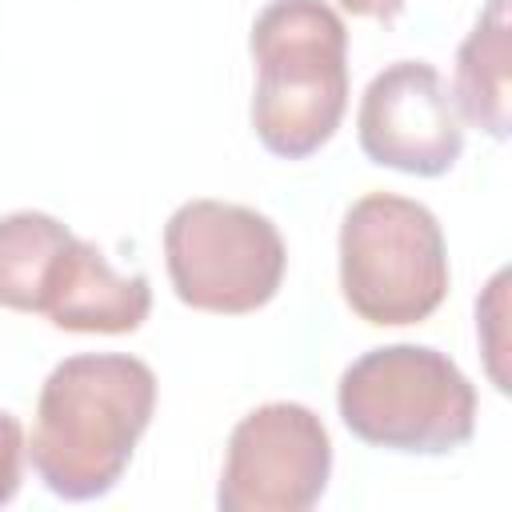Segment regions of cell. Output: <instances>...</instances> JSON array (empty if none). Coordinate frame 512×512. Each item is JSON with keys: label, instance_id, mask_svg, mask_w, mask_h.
I'll use <instances>...</instances> for the list:
<instances>
[{"label": "cell", "instance_id": "6da1fadb", "mask_svg": "<svg viewBox=\"0 0 512 512\" xmlns=\"http://www.w3.org/2000/svg\"><path fill=\"white\" fill-rule=\"evenodd\" d=\"M156 412V376L124 352H84L60 360L36 400L28 456L44 488L60 500L112 492Z\"/></svg>", "mask_w": 512, "mask_h": 512}, {"label": "cell", "instance_id": "7a4b0ae2", "mask_svg": "<svg viewBox=\"0 0 512 512\" xmlns=\"http://www.w3.org/2000/svg\"><path fill=\"white\" fill-rule=\"evenodd\" d=\"M252 128L280 160L332 140L348 108V28L324 0H272L252 24Z\"/></svg>", "mask_w": 512, "mask_h": 512}, {"label": "cell", "instance_id": "3957f363", "mask_svg": "<svg viewBox=\"0 0 512 512\" xmlns=\"http://www.w3.org/2000/svg\"><path fill=\"white\" fill-rule=\"evenodd\" d=\"M336 408L352 436L392 452L444 456L476 432V388L428 344H384L352 360Z\"/></svg>", "mask_w": 512, "mask_h": 512}, {"label": "cell", "instance_id": "277c9868", "mask_svg": "<svg viewBox=\"0 0 512 512\" xmlns=\"http://www.w3.org/2000/svg\"><path fill=\"white\" fill-rule=\"evenodd\" d=\"M340 292L376 328L428 320L448 296L440 220L396 192L360 196L340 224Z\"/></svg>", "mask_w": 512, "mask_h": 512}, {"label": "cell", "instance_id": "5b68a950", "mask_svg": "<svg viewBox=\"0 0 512 512\" xmlns=\"http://www.w3.org/2000/svg\"><path fill=\"white\" fill-rule=\"evenodd\" d=\"M164 264L188 308L244 316L280 292L288 252L264 212L228 200H188L164 224Z\"/></svg>", "mask_w": 512, "mask_h": 512}, {"label": "cell", "instance_id": "8992f818", "mask_svg": "<svg viewBox=\"0 0 512 512\" xmlns=\"http://www.w3.org/2000/svg\"><path fill=\"white\" fill-rule=\"evenodd\" d=\"M332 472L324 420L292 400L252 408L228 436L220 512H308Z\"/></svg>", "mask_w": 512, "mask_h": 512}, {"label": "cell", "instance_id": "52a82bcc", "mask_svg": "<svg viewBox=\"0 0 512 512\" xmlns=\"http://www.w3.org/2000/svg\"><path fill=\"white\" fill-rule=\"evenodd\" d=\"M356 136L372 164L408 176H444L464 152L460 112L428 60H396L368 80Z\"/></svg>", "mask_w": 512, "mask_h": 512}, {"label": "cell", "instance_id": "ba28073f", "mask_svg": "<svg viewBox=\"0 0 512 512\" xmlns=\"http://www.w3.org/2000/svg\"><path fill=\"white\" fill-rule=\"evenodd\" d=\"M40 312L64 332L120 336L136 332L148 320L152 288L144 272L124 276L108 264V256L96 244L68 236L44 276Z\"/></svg>", "mask_w": 512, "mask_h": 512}, {"label": "cell", "instance_id": "9c48e42d", "mask_svg": "<svg viewBox=\"0 0 512 512\" xmlns=\"http://www.w3.org/2000/svg\"><path fill=\"white\" fill-rule=\"evenodd\" d=\"M456 112L488 132L508 136V0H488L456 52Z\"/></svg>", "mask_w": 512, "mask_h": 512}, {"label": "cell", "instance_id": "30bf717a", "mask_svg": "<svg viewBox=\"0 0 512 512\" xmlns=\"http://www.w3.org/2000/svg\"><path fill=\"white\" fill-rule=\"evenodd\" d=\"M68 236V224L48 212L28 208L0 216V308L40 312L44 276Z\"/></svg>", "mask_w": 512, "mask_h": 512}, {"label": "cell", "instance_id": "8fae6325", "mask_svg": "<svg viewBox=\"0 0 512 512\" xmlns=\"http://www.w3.org/2000/svg\"><path fill=\"white\" fill-rule=\"evenodd\" d=\"M24 424L12 412H0V504H8L20 492V472H24Z\"/></svg>", "mask_w": 512, "mask_h": 512}, {"label": "cell", "instance_id": "7c38bea8", "mask_svg": "<svg viewBox=\"0 0 512 512\" xmlns=\"http://www.w3.org/2000/svg\"><path fill=\"white\" fill-rule=\"evenodd\" d=\"M408 0H340L344 12L352 16H368V20H380V24H392L400 12H404Z\"/></svg>", "mask_w": 512, "mask_h": 512}]
</instances>
